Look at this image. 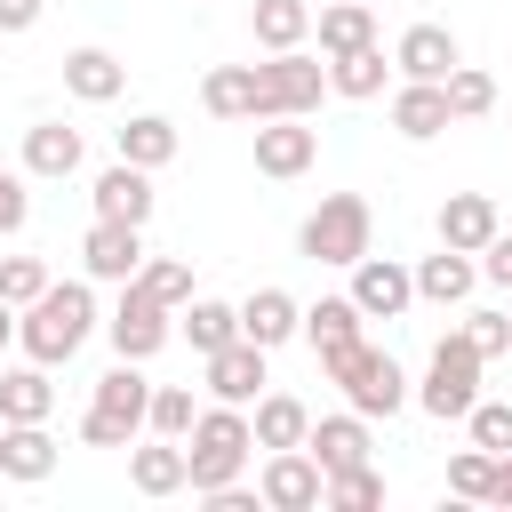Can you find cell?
<instances>
[{"mask_svg": "<svg viewBox=\"0 0 512 512\" xmlns=\"http://www.w3.org/2000/svg\"><path fill=\"white\" fill-rule=\"evenodd\" d=\"M296 248H304L312 264H336V272H352V264L376 248V216H368V200H360V192H328V200L304 216Z\"/></svg>", "mask_w": 512, "mask_h": 512, "instance_id": "4", "label": "cell"}, {"mask_svg": "<svg viewBox=\"0 0 512 512\" xmlns=\"http://www.w3.org/2000/svg\"><path fill=\"white\" fill-rule=\"evenodd\" d=\"M440 88H448V120H480V112H496V80H488L480 64H456Z\"/></svg>", "mask_w": 512, "mask_h": 512, "instance_id": "35", "label": "cell"}, {"mask_svg": "<svg viewBox=\"0 0 512 512\" xmlns=\"http://www.w3.org/2000/svg\"><path fill=\"white\" fill-rule=\"evenodd\" d=\"M176 144H184V136H176L168 112H136V120L120 128V160H128V168H168Z\"/></svg>", "mask_w": 512, "mask_h": 512, "instance_id": "31", "label": "cell"}, {"mask_svg": "<svg viewBox=\"0 0 512 512\" xmlns=\"http://www.w3.org/2000/svg\"><path fill=\"white\" fill-rule=\"evenodd\" d=\"M88 336H96V288H88V280H48V288L16 312V344H24V360H40V368H64Z\"/></svg>", "mask_w": 512, "mask_h": 512, "instance_id": "1", "label": "cell"}, {"mask_svg": "<svg viewBox=\"0 0 512 512\" xmlns=\"http://www.w3.org/2000/svg\"><path fill=\"white\" fill-rule=\"evenodd\" d=\"M304 448H312V464H320V472H352V464H368V416H360V408L312 416Z\"/></svg>", "mask_w": 512, "mask_h": 512, "instance_id": "16", "label": "cell"}, {"mask_svg": "<svg viewBox=\"0 0 512 512\" xmlns=\"http://www.w3.org/2000/svg\"><path fill=\"white\" fill-rule=\"evenodd\" d=\"M320 488H328V472L312 464V448H264V472H256L264 512H312Z\"/></svg>", "mask_w": 512, "mask_h": 512, "instance_id": "9", "label": "cell"}, {"mask_svg": "<svg viewBox=\"0 0 512 512\" xmlns=\"http://www.w3.org/2000/svg\"><path fill=\"white\" fill-rule=\"evenodd\" d=\"M320 96H328V56L272 48V56L256 64V120H280V112L312 120V112H320Z\"/></svg>", "mask_w": 512, "mask_h": 512, "instance_id": "7", "label": "cell"}, {"mask_svg": "<svg viewBox=\"0 0 512 512\" xmlns=\"http://www.w3.org/2000/svg\"><path fill=\"white\" fill-rule=\"evenodd\" d=\"M344 296L360 304V320H400V312L416 304V280H408L400 256H376V248H368V256L352 264V288H344Z\"/></svg>", "mask_w": 512, "mask_h": 512, "instance_id": "10", "label": "cell"}, {"mask_svg": "<svg viewBox=\"0 0 512 512\" xmlns=\"http://www.w3.org/2000/svg\"><path fill=\"white\" fill-rule=\"evenodd\" d=\"M176 328H184V344L208 360L216 344L240 336V304H224V296H192V304H176Z\"/></svg>", "mask_w": 512, "mask_h": 512, "instance_id": "29", "label": "cell"}, {"mask_svg": "<svg viewBox=\"0 0 512 512\" xmlns=\"http://www.w3.org/2000/svg\"><path fill=\"white\" fill-rule=\"evenodd\" d=\"M136 288L160 296V304L176 312V304H192V264H176V256H144V264H136Z\"/></svg>", "mask_w": 512, "mask_h": 512, "instance_id": "37", "label": "cell"}, {"mask_svg": "<svg viewBox=\"0 0 512 512\" xmlns=\"http://www.w3.org/2000/svg\"><path fill=\"white\" fill-rule=\"evenodd\" d=\"M320 160V128H304L296 112H280V120H256V176H304Z\"/></svg>", "mask_w": 512, "mask_h": 512, "instance_id": "11", "label": "cell"}, {"mask_svg": "<svg viewBox=\"0 0 512 512\" xmlns=\"http://www.w3.org/2000/svg\"><path fill=\"white\" fill-rule=\"evenodd\" d=\"M248 432H256V448H304L312 408H304L296 392H256V400H248Z\"/></svg>", "mask_w": 512, "mask_h": 512, "instance_id": "24", "label": "cell"}, {"mask_svg": "<svg viewBox=\"0 0 512 512\" xmlns=\"http://www.w3.org/2000/svg\"><path fill=\"white\" fill-rule=\"evenodd\" d=\"M40 288H48V256H0V304L24 312Z\"/></svg>", "mask_w": 512, "mask_h": 512, "instance_id": "40", "label": "cell"}, {"mask_svg": "<svg viewBox=\"0 0 512 512\" xmlns=\"http://www.w3.org/2000/svg\"><path fill=\"white\" fill-rule=\"evenodd\" d=\"M128 488L136 496H184V440H160V432L144 440L136 432L128 440Z\"/></svg>", "mask_w": 512, "mask_h": 512, "instance_id": "20", "label": "cell"}, {"mask_svg": "<svg viewBox=\"0 0 512 512\" xmlns=\"http://www.w3.org/2000/svg\"><path fill=\"white\" fill-rule=\"evenodd\" d=\"M200 104L216 120H256V64H216L200 80Z\"/></svg>", "mask_w": 512, "mask_h": 512, "instance_id": "33", "label": "cell"}, {"mask_svg": "<svg viewBox=\"0 0 512 512\" xmlns=\"http://www.w3.org/2000/svg\"><path fill=\"white\" fill-rule=\"evenodd\" d=\"M464 344H472L480 360H504V352H512V320H504V312H464Z\"/></svg>", "mask_w": 512, "mask_h": 512, "instance_id": "41", "label": "cell"}, {"mask_svg": "<svg viewBox=\"0 0 512 512\" xmlns=\"http://www.w3.org/2000/svg\"><path fill=\"white\" fill-rule=\"evenodd\" d=\"M320 360H336L344 344H360V304L352 296H320V304H304V328H296Z\"/></svg>", "mask_w": 512, "mask_h": 512, "instance_id": "28", "label": "cell"}, {"mask_svg": "<svg viewBox=\"0 0 512 512\" xmlns=\"http://www.w3.org/2000/svg\"><path fill=\"white\" fill-rule=\"evenodd\" d=\"M480 368H488V360L464 344V328H448V336L432 344V360H424V384H416L408 400H416L424 416H440V424H464V408L480 400Z\"/></svg>", "mask_w": 512, "mask_h": 512, "instance_id": "6", "label": "cell"}, {"mask_svg": "<svg viewBox=\"0 0 512 512\" xmlns=\"http://www.w3.org/2000/svg\"><path fill=\"white\" fill-rule=\"evenodd\" d=\"M48 0H0V32H32Z\"/></svg>", "mask_w": 512, "mask_h": 512, "instance_id": "44", "label": "cell"}, {"mask_svg": "<svg viewBox=\"0 0 512 512\" xmlns=\"http://www.w3.org/2000/svg\"><path fill=\"white\" fill-rule=\"evenodd\" d=\"M488 504H512V448L496 456V480H488Z\"/></svg>", "mask_w": 512, "mask_h": 512, "instance_id": "45", "label": "cell"}, {"mask_svg": "<svg viewBox=\"0 0 512 512\" xmlns=\"http://www.w3.org/2000/svg\"><path fill=\"white\" fill-rule=\"evenodd\" d=\"M464 432H472V448L504 456V448H512V400H472V408H464Z\"/></svg>", "mask_w": 512, "mask_h": 512, "instance_id": "39", "label": "cell"}, {"mask_svg": "<svg viewBox=\"0 0 512 512\" xmlns=\"http://www.w3.org/2000/svg\"><path fill=\"white\" fill-rule=\"evenodd\" d=\"M88 200H96V216H112V224H152V168L112 160V168L88 184Z\"/></svg>", "mask_w": 512, "mask_h": 512, "instance_id": "18", "label": "cell"}, {"mask_svg": "<svg viewBox=\"0 0 512 512\" xmlns=\"http://www.w3.org/2000/svg\"><path fill=\"white\" fill-rule=\"evenodd\" d=\"M320 368H328V384L344 392V408H360L368 424L408 408V376H400V360H392V352H376V344H344V352H336V360H320Z\"/></svg>", "mask_w": 512, "mask_h": 512, "instance_id": "5", "label": "cell"}, {"mask_svg": "<svg viewBox=\"0 0 512 512\" xmlns=\"http://www.w3.org/2000/svg\"><path fill=\"white\" fill-rule=\"evenodd\" d=\"M64 88H72L80 104H112V96L128 88V64H120L112 48H72V56H64Z\"/></svg>", "mask_w": 512, "mask_h": 512, "instance_id": "27", "label": "cell"}, {"mask_svg": "<svg viewBox=\"0 0 512 512\" xmlns=\"http://www.w3.org/2000/svg\"><path fill=\"white\" fill-rule=\"evenodd\" d=\"M48 416H56L48 368H40V360H24V368L0 360V424H48Z\"/></svg>", "mask_w": 512, "mask_h": 512, "instance_id": "21", "label": "cell"}, {"mask_svg": "<svg viewBox=\"0 0 512 512\" xmlns=\"http://www.w3.org/2000/svg\"><path fill=\"white\" fill-rule=\"evenodd\" d=\"M0 344H16V304H0Z\"/></svg>", "mask_w": 512, "mask_h": 512, "instance_id": "46", "label": "cell"}, {"mask_svg": "<svg viewBox=\"0 0 512 512\" xmlns=\"http://www.w3.org/2000/svg\"><path fill=\"white\" fill-rule=\"evenodd\" d=\"M320 504H328V512H376V504H384V472H376V464H352V472H328V488H320Z\"/></svg>", "mask_w": 512, "mask_h": 512, "instance_id": "34", "label": "cell"}, {"mask_svg": "<svg viewBox=\"0 0 512 512\" xmlns=\"http://www.w3.org/2000/svg\"><path fill=\"white\" fill-rule=\"evenodd\" d=\"M264 344H248V336H232V344H216L208 352V400H232V408H248L256 392H264Z\"/></svg>", "mask_w": 512, "mask_h": 512, "instance_id": "14", "label": "cell"}, {"mask_svg": "<svg viewBox=\"0 0 512 512\" xmlns=\"http://www.w3.org/2000/svg\"><path fill=\"white\" fill-rule=\"evenodd\" d=\"M488 480H496V456H488V448H456V456H448V496L488 504Z\"/></svg>", "mask_w": 512, "mask_h": 512, "instance_id": "38", "label": "cell"}, {"mask_svg": "<svg viewBox=\"0 0 512 512\" xmlns=\"http://www.w3.org/2000/svg\"><path fill=\"white\" fill-rule=\"evenodd\" d=\"M312 40H320V56L368 48V40H376V0H328V8L312 16Z\"/></svg>", "mask_w": 512, "mask_h": 512, "instance_id": "25", "label": "cell"}, {"mask_svg": "<svg viewBox=\"0 0 512 512\" xmlns=\"http://www.w3.org/2000/svg\"><path fill=\"white\" fill-rule=\"evenodd\" d=\"M248 32H256L264 56H272V48H304V40H312V0H256V8H248Z\"/></svg>", "mask_w": 512, "mask_h": 512, "instance_id": "30", "label": "cell"}, {"mask_svg": "<svg viewBox=\"0 0 512 512\" xmlns=\"http://www.w3.org/2000/svg\"><path fill=\"white\" fill-rule=\"evenodd\" d=\"M80 160H88L80 128H64V120H32V128H24V176L64 184V176H80Z\"/></svg>", "mask_w": 512, "mask_h": 512, "instance_id": "17", "label": "cell"}, {"mask_svg": "<svg viewBox=\"0 0 512 512\" xmlns=\"http://www.w3.org/2000/svg\"><path fill=\"white\" fill-rule=\"evenodd\" d=\"M392 128H400L408 144H432V136L448 128V88H440V80H400V88H392Z\"/></svg>", "mask_w": 512, "mask_h": 512, "instance_id": "22", "label": "cell"}, {"mask_svg": "<svg viewBox=\"0 0 512 512\" xmlns=\"http://www.w3.org/2000/svg\"><path fill=\"white\" fill-rule=\"evenodd\" d=\"M192 416H200V400H192L184 384H152V408H144V432H160V440H184V432H192Z\"/></svg>", "mask_w": 512, "mask_h": 512, "instance_id": "36", "label": "cell"}, {"mask_svg": "<svg viewBox=\"0 0 512 512\" xmlns=\"http://www.w3.org/2000/svg\"><path fill=\"white\" fill-rule=\"evenodd\" d=\"M248 456H256L248 408L216 400V408H200V416H192V432H184V488H192V496H208V488L240 480V472H248Z\"/></svg>", "mask_w": 512, "mask_h": 512, "instance_id": "2", "label": "cell"}, {"mask_svg": "<svg viewBox=\"0 0 512 512\" xmlns=\"http://www.w3.org/2000/svg\"><path fill=\"white\" fill-rule=\"evenodd\" d=\"M104 336H112V352H120V360H152V352L176 336V312H168L160 296H144L136 280H120V304H112Z\"/></svg>", "mask_w": 512, "mask_h": 512, "instance_id": "8", "label": "cell"}, {"mask_svg": "<svg viewBox=\"0 0 512 512\" xmlns=\"http://www.w3.org/2000/svg\"><path fill=\"white\" fill-rule=\"evenodd\" d=\"M144 408H152V384H144V360H112L96 376V400L80 416V440L88 448H128L144 432Z\"/></svg>", "mask_w": 512, "mask_h": 512, "instance_id": "3", "label": "cell"}, {"mask_svg": "<svg viewBox=\"0 0 512 512\" xmlns=\"http://www.w3.org/2000/svg\"><path fill=\"white\" fill-rule=\"evenodd\" d=\"M456 64H464V48H456L448 24H408V32L392 40V72H400V80H448Z\"/></svg>", "mask_w": 512, "mask_h": 512, "instance_id": "13", "label": "cell"}, {"mask_svg": "<svg viewBox=\"0 0 512 512\" xmlns=\"http://www.w3.org/2000/svg\"><path fill=\"white\" fill-rule=\"evenodd\" d=\"M408 280H416V304H464L472 288H480V264L464 256V248H432V256H416L408 264Z\"/></svg>", "mask_w": 512, "mask_h": 512, "instance_id": "15", "label": "cell"}, {"mask_svg": "<svg viewBox=\"0 0 512 512\" xmlns=\"http://www.w3.org/2000/svg\"><path fill=\"white\" fill-rule=\"evenodd\" d=\"M296 328H304V304H296L288 288H256V296L240 304V336H248V344H264V352H280Z\"/></svg>", "mask_w": 512, "mask_h": 512, "instance_id": "23", "label": "cell"}, {"mask_svg": "<svg viewBox=\"0 0 512 512\" xmlns=\"http://www.w3.org/2000/svg\"><path fill=\"white\" fill-rule=\"evenodd\" d=\"M0 352H8V344H0Z\"/></svg>", "mask_w": 512, "mask_h": 512, "instance_id": "47", "label": "cell"}, {"mask_svg": "<svg viewBox=\"0 0 512 512\" xmlns=\"http://www.w3.org/2000/svg\"><path fill=\"white\" fill-rule=\"evenodd\" d=\"M472 264H480V280H496V288H512V232H496V240H488V248H480Z\"/></svg>", "mask_w": 512, "mask_h": 512, "instance_id": "43", "label": "cell"}, {"mask_svg": "<svg viewBox=\"0 0 512 512\" xmlns=\"http://www.w3.org/2000/svg\"><path fill=\"white\" fill-rule=\"evenodd\" d=\"M0 472L24 480V488H40V480L56 472V440H48V424H0Z\"/></svg>", "mask_w": 512, "mask_h": 512, "instance_id": "26", "label": "cell"}, {"mask_svg": "<svg viewBox=\"0 0 512 512\" xmlns=\"http://www.w3.org/2000/svg\"><path fill=\"white\" fill-rule=\"evenodd\" d=\"M496 232H504V216H496V200H488V192H448V200H440V248L480 256Z\"/></svg>", "mask_w": 512, "mask_h": 512, "instance_id": "19", "label": "cell"}, {"mask_svg": "<svg viewBox=\"0 0 512 512\" xmlns=\"http://www.w3.org/2000/svg\"><path fill=\"white\" fill-rule=\"evenodd\" d=\"M80 264H88V280H136V264H144V224H112V216H96L88 224V240H80Z\"/></svg>", "mask_w": 512, "mask_h": 512, "instance_id": "12", "label": "cell"}, {"mask_svg": "<svg viewBox=\"0 0 512 512\" xmlns=\"http://www.w3.org/2000/svg\"><path fill=\"white\" fill-rule=\"evenodd\" d=\"M24 216H32V192L16 168H0V232H24Z\"/></svg>", "mask_w": 512, "mask_h": 512, "instance_id": "42", "label": "cell"}, {"mask_svg": "<svg viewBox=\"0 0 512 512\" xmlns=\"http://www.w3.org/2000/svg\"><path fill=\"white\" fill-rule=\"evenodd\" d=\"M384 48L368 40V48H352V56H328V96H352V104H368V96H384Z\"/></svg>", "mask_w": 512, "mask_h": 512, "instance_id": "32", "label": "cell"}]
</instances>
